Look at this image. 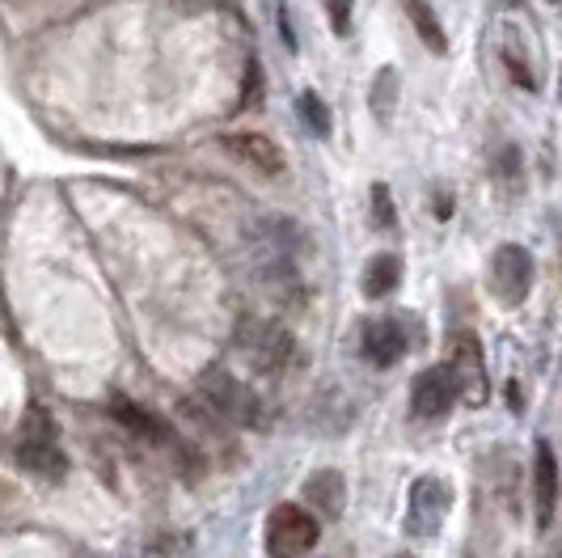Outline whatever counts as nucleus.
Listing matches in <instances>:
<instances>
[{
	"label": "nucleus",
	"mask_w": 562,
	"mask_h": 558,
	"mask_svg": "<svg viewBox=\"0 0 562 558\" xmlns=\"http://www.w3.org/2000/svg\"><path fill=\"white\" fill-rule=\"evenodd\" d=\"M111 415L127 427V432H136V436H144V440H157V445H169V432L166 427V418H157L153 411H144V406H136L132 398H111Z\"/></svg>",
	"instance_id": "f8f14e48"
},
{
	"label": "nucleus",
	"mask_w": 562,
	"mask_h": 558,
	"mask_svg": "<svg viewBox=\"0 0 562 558\" xmlns=\"http://www.w3.org/2000/svg\"><path fill=\"white\" fill-rule=\"evenodd\" d=\"M406 18H411V26H415V34H419L423 47H427L431 56H449V34H445V26H440V18L431 13V4L406 0Z\"/></svg>",
	"instance_id": "2eb2a0df"
},
{
	"label": "nucleus",
	"mask_w": 562,
	"mask_h": 558,
	"mask_svg": "<svg viewBox=\"0 0 562 558\" xmlns=\"http://www.w3.org/2000/svg\"><path fill=\"white\" fill-rule=\"evenodd\" d=\"M491 292L504 301L507 309H516L525 297H529V288H533V258L525 246H499L495 258H491Z\"/></svg>",
	"instance_id": "20e7f679"
},
{
	"label": "nucleus",
	"mask_w": 562,
	"mask_h": 558,
	"mask_svg": "<svg viewBox=\"0 0 562 558\" xmlns=\"http://www.w3.org/2000/svg\"><path fill=\"white\" fill-rule=\"evenodd\" d=\"M372 114H376V123H390V114L397 107V72L394 68H381L376 77H372Z\"/></svg>",
	"instance_id": "dca6fc26"
},
{
	"label": "nucleus",
	"mask_w": 562,
	"mask_h": 558,
	"mask_svg": "<svg viewBox=\"0 0 562 558\" xmlns=\"http://www.w3.org/2000/svg\"><path fill=\"white\" fill-rule=\"evenodd\" d=\"M457 402V390H452V377L445 364L436 368H423L411 386V415L415 418H440L449 415V406Z\"/></svg>",
	"instance_id": "0eeeda50"
},
{
	"label": "nucleus",
	"mask_w": 562,
	"mask_h": 558,
	"mask_svg": "<svg viewBox=\"0 0 562 558\" xmlns=\"http://www.w3.org/2000/svg\"><path fill=\"white\" fill-rule=\"evenodd\" d=\"M360 347H364L368 364L390 368V364H397L402 356H406V335H402V326H397L394 317H376V322H364Z\"/></svg>",
	"instance_id": "1a4fd4ad"
},
{
	"label": "nucleus",
	"mask_w": 562,
	"mask_h": 558,
	"mask_svg": "<svg viewBox=\"0 0 562 558\" xmlns=\"http://www.w3.org/2000/svg\"><path fill=\"white\" fill-rule=\"evenodd\" d=\"M504 64L507 72H512V81L525 85V89H533V68H529V59L520 52V43H516V34H504Z\"/></svg>",
	"instance_id": "a211bd4d"
},
{
	"label": "nucleus",
	"mask_w": 562,
	"mask_h": 558,
	"mask_svg": "<svg viewBox=\"0 0 562 558\" xmlns=\"http://www.w3.org/2000/svg\"><path fill=\"white\" fill-rule=\"evenodd\" d=\"M221 148H225L228 157H237L241 166H250L254 174H262V178H280L283 166H288L283 148L271 136H262V132H228L221 140Z\"/></svg>",
	"instance_id": "423d86ee"
},
{
	"label": "nucleus",
	"mask_w": 562,
	"mask_h": 558,
	"mask_svg": "<svg viewBox=\"0 0 562 558\" xmlns=\"http://www.w3.org/2000/svg\"><path fill=\"white\" fill-rule=\"evenodd\" d=\"M18 461H22V470L38 478H52V482L68 475V457L59 453L56 440H22L18 445Z\"/></svg>",
	"instance_id": "ddd939ff"
},
{
	"label": "nucleus",
	"mask_w": 562,
	"mask_h": 558,
	"mask_svg": "<svg viewBox=\"0 0 562 558\" xmlns=\"http://www.w3.org/2000/svg\"><path fill=\"white\" fill-rule=\"evenodd\" d=\"M305 503L313 507V516L322 521H338L342 507H347V482L338 470H317L305 478Z\"/></svg>",
	"instance_id": "9d476101"
},
{
	"label": "nucleus",
	"mask_w": 562,
	"mask_h": 558,
	"mask_svg": "<svg viewBox=\"0 0 562 558\" xmlns=\"http://www.w3.org/2000/svg\"><path fill=\"white\" fill-rule=\"evenodd\" d=\"M402 283V258L397 254H376L364 267V297L368 301H385Z\"/></svg>",
	"instance_id": "4468645a"
},
{
	"label": "nucleus",
	"mask_w": 562,
	"mask_h": 558,
	"mask_svg": "<svg viewBox=\"0 0 562 558\" xmlns=\"http://www.w3.org/2000/svg\"><path fill=\"white\" fill-rule=\"evenodd\" d=\"M317 516L301 503H280L267 516V555L271 558H301L317 546Z\"/></svg>",
	"instance_id": "f257e3e1"
},
{
	"label": "nucleus",
	"mask_w": 562,
	"mask_h": 558,
	"mask_svg": "<svg viewBox=\"0 0 562 558\" xmlns=\"http://www.w3.org/2000/svg\"><path fill=\"white\" fill-rule=\"evenodd\" d=\"M199 390H203V402L221 418H228V423H241V427L258 423V398L225 368H207L199 377Z\"/></svg>",
	"instance_id": "f03ea898"
},
{
	"label": "nucleus",
	"mask_w": 562,
	"mask_h": 558,
	"mask_svg": "<svg viewBox=\"0 0 562 558\" xmlns=\"http://www.w3.org/2000/svg\"><path fill=\"white\" fill-rule=\"evenodd\" d=\"M449 377H452V390L457 398H465V406H482L486 402V360H482V347L474 335H457L452 338V351H449Z\"/></svg>",
	"instance_id": "7ed1b4c3"
},
{
	"label": "nucleus",
	"mask_w": 562,
	"mask_h": 558,
	"mask_svg": "<svg viewBox=\"0 0 562 558\" xmlns=\"http://www.w3.org/2000/svg\"><path fill=\"white\" fill-rule=\"evenodd\" d=\"M449 503L452 495L440 478H415L411 503H406V533L411 537H436L440 525H445V516H449Z\"/></svg>",
	"instance_id": "39448f33"
},
{
	"label": "nucleus",
	"mask_w": 562,
	"mask_h": 558,
	"mask_svg": "<svg viewBox=\"0 0 562 558\" xmlns=\"http://www.w3.org/2000/svg\"><path fill=\"white\" fill-rule=\"evenodd\" d=\"M554 4H562V0H554Z\"/></svg>",
	"instance_id": "5701e85b"
},
{
	"label": "nucleus",
	"mask_w": 562,
	"mask_h": 558,
	"mask_svg": "<svg viewBox=\"0 0 562 558\" xmlns=\"http://www.w3.org/2000/svg\"><path fill=\"white\" fill-rule=\"evenodd\" d=\"M296 111H301V119H305V127H310L313 136H330V107L313 93V89H305L301 98H296Z\"/></svg>",
	"instance_id": "f3484780"
},
{
	"label": "nucleus",
	"mask_w": 562,
	"mask_h": 558,
	"mask_svg": "<svg viewBox=\"0 0 562 558\" xmlns=\"http://www.w3.org/2000/svg\"><path fill=\"white\" fill-rule=\"evenodd\" d=\"M533 503H537V529H550L554 521V503H559V461L554 448L537 440L533 448Z\"/></svg>",
	"instance_id": "6e6552de"
},
{
	"label": "nucleus",
	"mask_w": 562,
	"mask_h": 558,
	"mask_svg": "<svg viewBox=\"0 0 562 558\" xmlns=\"http://www.w3.org/2000/svg\"><path fill=\"white\" fill-rule=\"evenodd\" d=\"M258 335H241V343H246V351L254 356V364L262 368V372H280L283 360L292 356V338L283 335V331H276V326H254Z\"/></svg>",
	"instance_id": "9b49d317"
},
{
	"label": "nucleus",
	"mask_w": 562,
	"mask_h": 558,
	"mask_svg": "<svg viewBox=\"0 0 562 558\" xmlns=\"http://www.w3.org/2000/svg\"><path fill=\"white\" fill-rule=\"evenodd\" d=\"M322 4H326V13H330L335 34L347 38V34H351V4H356V0H322Z\"/></svg>",
	"instance_id": "aec40b11"
},
{
	"label": "nucleus",
	"mask_w": 562,
	"mask_h": 558,
	"mask_svg": "<svg viewBox=\"0 0 562 558\" xmlns=\"http://www.w3.org/2000/svg\"><path fill=\"white\" fill-rule=\"evenodd\" d=\"M559 102H562V72H559Z\"/></svg>",
	"instance_id": "4be33fe9"
},
{
	"label": "nucleus",
	"mask_w": 562,
	"mask_h": 558,
	"mask_svg": "<svg viewBox=\"0 0 562 558\" xmlns=\"http://www.w3.org/2000/svg\"><path fill=\"white\" fill-rule=\"evenodd\" d=\"M262 102V68L258 59H250V72H246V102L241 107H258Z\"/></svg>",
	"instance_id": "412c9836"
},
{
	"label": "nucleus",
	"mask_w": 562,
	"mask_h": 558,
	"mask_svg": "<svg viewBox=\"0 0 562 558\" xmlns=\"http://www.w3.org/2000/svg\"><path fill=\"white\" fill-rule=\"evenodd\" d=\"M397 558H406V555H397Z\"/></svg>",
	"instance_id": "b1692460"
},
{
	"label": "nucleus",
	"mask_w": 562,
	"mask_h": 558,
	"mask_svg": "<svg viewBox=\"0 0 562 558\" xmlns=\"http://www.w3.org/2000/svg\"><path fill=\"white\" fill-rule=\"evenodd\" d=\"M394 221H397L394 196H390L385 182H376V187H372V224H376V228H390Z\"/></svg>",
	"instance_id": "6ab92c4d"
}]
</instances>
